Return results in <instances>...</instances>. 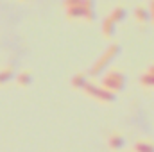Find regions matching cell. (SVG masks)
<instances>
[{"label":"cell","instance_id":"cell-1","mask_svg":"<svg viewBox=\"0 0 154 152\" xmlns=\"http://www.w3.org/2000/svg\"><path fill=\"white\" fill-rule=\"evenodd\" d=\"M120 54V45H109L104 52H102V56L91 65V68H90V75L91 77H99V75H102L104 72H106V68L113 63L116 59V56Z\"/></svg>","mask_w":154,"mask_h":152},{"label":"cell","instance_id":"cell-2","mask_svg":"<svg viewBox=\"0 0 154 152\" xmlns=\"http://www.w3.org/2000/svg\"><path fill=\"white\" fill-rule=\"evenodd\" d=\"M100 79V86L111 93H118L125 88V74L120 72V70H109V72H104Z\"/></svg>","mask_w":154,"mask_h":152},{"label":"cell","instance_id":"cell-3","mask_svg":"<svg viewBox=\"0 0 154 152\" xmlns=\"http://www.w3.org/2000/svg\"><path fill=\"white\" fill-rule=\"evenodd\" d=\"M82 91H84L88 97H91V99H95V100H100V102H106V104H111V102L116 100L115 93H111V91L104 90L100 84H95V82H90V81L86 82V86L82 88Z\"/></svg>","mask_w":154,"mask_h":152},{"label":"cell","instance_id":"cell-4","mask_svg":"<svg viewBox=\"0 0 154 152\" xmlns=\"http://www.w3.org/2000/svg\"><path fill=\"white\" fill-rule=\"evenodd\" d=\"M124 145H125V140H124V136L120 134V132H111L109 134V138H108V147H109V150H120V149H124Z\"/></svg>","mask_w":154,"mask_h":152},{"label":"cell","instance_id":"cell-5","mask_svg":"<svg viewBox=\"0 0 154 152\" xmlns=\"http://www.w3.org/2000/svg\"><path fill=\"white\" fill-rule=\"evenodd\" d=\"M14 81L20 88H29L31 82H32V72L31 70H22L20 74L14 75Z\"/></svg>","mask_w":154,"mask_h":152},{"label":"cell","instance_id":"cell-6","mask_svg":"<svg viewBox=\"0 0 154 152\" xmlns=\"http://www.w3.org/2000/svg\"><path fill=\"white\" fill-rule=\"evenodd\" d=\"M82 13H84V20L86 22H93L95 20V0H82Z\"/></svg>","mask_w":154,"mask_h":152},{"label":"cell","instance_id":"cell-7","mask_svg":"<svg viewBox=\"0 0 154 152\" xmlns=\"http://www.w3.org/2000/svg\"><path fill=\"white\" fill-rule=\"evenodd\" d=\"M134 18H136L138 23H149L151 22V13L145 5H138L134 9Z\"/></svg>","mask_w":154,"mask_h":152},{"label":"cell","instance_id":"cell-8","mask_svg":"<svg viewBox=\"0 0 154 152\" xmlns=\"http://www.w3.org/2000/svg\"><path fill=\"white\" fill-rule=\"evenodd\" d=\"M115 32H116V23L111 22L109 18H104V22H102V36L106 39H111L115 36Z\"/></svg>","mask_w":154,"mask_h":152},{"label":"cell","instance_id":"cell-9","mask_svg":"<svg viewBox=\"0 0 154 152\" xmlns=\"http://www.w3.org/2000/svg\"><path fill=\"white\" fill-rule=\"evenodd\" d=\"M125 16H127V11H125V7H120V5H116L115 9L109 13V16H108V18H109L111 22H115L116 25H118L120 22H124V20H125Z\"/></svg>","mask_w":154,"mask_h":152},{"label":"cell","instance_id":"cell-10","mask_svg":"<svg viewBox=\"0 0 154 152\" xmlns=\"http://www.w3.org/2000/svg\"><path fill=\"white\" fill-rule=\"evenodd\" d=\"M14 70H13V66H4V68H0V86H4V84H7L9 81H13L14 79Z\"/></svg>","mask_w":154,"mask_h":152},{"label":"cell","instance_id":"cell-11","mask_svg":"<svg viewBox=\"0 0 154 152\" xmlns=\"http://www.w3.org/2000/svg\"><path fill=\"white\" fill-rule=\"evenodd\" d=\"M134 152H154V141L151 140H140L134 143Z\"/></svg>","mask_w":154,"mask_h":152},{"label":"cell","instance_id":"cell-12","mask_svg":"<svg viewBox=\"0 0 154 152\" xmlns=\"http://www.w3.org/2000/svg\"><path fill=\"white\" fill-rule=\"evenodd\" d=\"M86 82H88V77H86V74H75V75L72 77V88L74 90H81L82 91V88L86 86Z\"/></svg>","mask_w":154,"mask_h":152},{"label":"cell","instance_id":"cell-13","mask_svg":"<svg viewBox=\"0 0 154 152\" xmlns=\"http://www.w3.org/2000/svg\"><path fill=\"white\" fill-rule=\"evenodd\" d=\"M84 13H82V5L81 7H75V9H66V18L68 20H79L82 18Z\"/></svg>","mask_w":154,"mask_h":152},{"label":"cell","instance_id":"cell-14","mask_svg":"<svg viewBox=\"0 0 154 152\" xmlns=\"http://www.w3.org/2000/svg\"><path fill=\"white\" fill-rule=\"evenodd\" d=\"M140 84L145 86V88H154V75L147 74V72H143V75L140 77Z\"/></svg>","mask_w":154,"mask_h":152},{"label":"cell","instance_id":"cell-15","mask_svg":"<svg viewBox=\"0 0 154 152\" xmlns=\"http://www.w3.org/2000/svg\"><path fill=\"white\" fill-rule=\"evenodd\" d=\"M63 5H65V11L66 9H75L82 5V0H63Z\"/></svg>","mask_w":154,"mask_h":152},{"label":"cell","instance_id":"cell-16","mask_svg":"<svg viewBox=\"0 0 154 152\" xmlns=\"http://www.w3.org/2000/svg\"><path fill=\"white\" fill-rule=\"evenodd\" d=\"M149 13H151V22L154 23V0H151V4H149Z\"/></svg>","mask_w":154,"mask_h":152},{"label":"cell","instance_id":"cell-17","mask_svg":"<svg viewBox=\"0 0 154 152\" xmlns=\"http://www.w3.org/2000/svg\"><path fill=\"white\" fill-rule=\"evenodd\" d=\"M145 72H147V74H151V75H154V65H151V66H149Z\"/></svg>","mask_w":154,"mask_h":152},{"label":"cell","instance_id":"cell-18","mask_svg":"<svg viewBox=\"0 0 154 152\" xmlns=\"http://www.w3.org/2000/svg\"><path fill=\"white\" fill-rule=\"evenodd\" d=\"M20 2H27V0H20Z\"/></svg>","mask_w":154,"mask_h":152}]
</instances>
